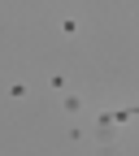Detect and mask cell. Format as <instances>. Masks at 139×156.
<instances>
[{"label":"cell","mask_w":139,"mask_h":156,"mask_svg":"<svg viewBox=\"0 0 139 156\" xmlns=\"http://www.w3.org/2000/svg\"><path fill=\"white\" fill-rule=\"evenodd\" d=\"M61 30L65 35H78V17H61Z\"/></svg>","instance_id":"277c9868"},{"label":"cell","mask_w":139,"mask_h":156,"mask_svg":"<svg viewBox=\"0 0 139 156\" xmlns=\"http://www.w3.org/2000/svg\"><path fill=\"white\" fill-rule=\"evenodd\" d=\"M113 139H117V122H113L109 113H100V122L91 126V143H96V147L109 156V152H113Z\"/></svg>","instance_id":"6da1fadb"},{"label":"cell","mask_w":139,"mask_h":156,"mask_svg":"<svg viewBox=\"0 0 139 156\" xmlns=\"http://www.w3.org/2000/svg\"><path fill=\"white\" fill-rule=\"evenodd\" d=\"M135 117H139V108H135Z\"/></svg>","instance_id":"5b68a950"},{"label":"cell","mask_w":139,"mask_h":156,"mask_svg":"<svg viewBox=\"0 0 139 156\" xmlns=\"http://www.w3.org/2000/svg\"><path fill=\"white\" fill-rule=\"evenodd\" d=\"M48 87H57V91L65 95V87H70V78H65V74H52V78H48Z\"/></svg>","instance_id":"3957f363"},{"label":"cell","mask_w":139,"mask_h":156,"mask_svg":"<svg viewBox=\"0 0 139 156\" xmlns=\"http://www.w3.org/2000/svg\"><path fill=\"white\" fill-rule=\"evenodd\" d=\"M61 113H65V117H78V113H83V95L65 91V95H61Z\"/></svg>","instance_id":"7a4b0ae2"}]
</instances>
